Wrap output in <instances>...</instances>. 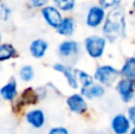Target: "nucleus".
<instances>
[{
	"label": "nucleus",
	"instance_id": "obj_5",
	"mask_svg": "<svg viewBox=\"0 0 135 134\" xmlns=\"http://www.w3.org/2000/svg\"><path fill=\"white\" fill-rule=\"evenodd\" d=\"M42 14L43 17H44V19L46 20V23L49 24L50 26H52V27H58L59 24L62 23V16L61 13H59V11L57 8H55V7L52 6H46L43 8L42 11Z\"/></svg>",
	"mask_w": 135,
	"mask_h": 134
},
{
	"label": "nucleus",
	"instance_id": "obj_24",
	"mask_svg": "<svg viewBox=\"0 0 135 134\" xmlns=\"http://www.w3.org/2000/svg\"><path fill=\"white\" fill-rule=\"evenodd\" d=\"M31 5L33 7H42L47 2V0H30Z\"/></svg>",
	"mask_w": 135,
	"mask_h": 134
},
{
	"label": "nucleus",
	"instance_id": "obj_10",
	"mask_svg": "<svg viewBox=\"0 0 135 134\" xmlns=\"http://www.w3.org/2000/svg\"><path fill=\"white\" fill-rule=\"evenodd\" d=\"M58 52L62 57L76 56L78 52V44L74 40H65L58 47Z\"/></svg>",
	"mask_w": 135,
	"mask_h": 134
},
{
	"label": "nucleus",
	"instance_id": "obj_7",
	"mask_svg": "<svg viewBox=\"0 0 135 134\" xmlns=\"http://www.w3.org/2000/svg\"><path fill=\"white\" fill-rule=\"evenodd\" d=\"M104 19V9L100 6H93L88 12L86 16V24L90 27H96L101 25Z\"/></svg>",
	"mask_w": 135,
	"mask_h": 134
},
{
	"label": "nucleus",
	"instance_id": "obj_6",
	"mask_svg": "<svg viewBox=\"0 0 135 134\" xmlns=\"http://www.w3.org/2000/svg\"><path fill=\"white\" fill-rule=\"evenodd\" d=\"M112 128L115 134H126L131 128V120L123 114H117L112 121Z\"/></svg>",
	"mask_w": 135,
	"mask_h": 134
},
{
	"label": "nucleus",
	"instance_id": "obj_2",
	"mask_svg": "<svg viewBox=\"0 0 135 134\" xmlns=\"http://www.w3.org/2000/svg\"><path fill=\"white\" fill-rule=\"evenodd\" d=\"M105 39L98 36H90L85 39V49L89 56L93 58H100L104 52Z\"/></svg>",
	"mask_w": 135,
	"mask_h": 134
},
{
	"label": "nucleus",
	"instance_id": "obj_14",
	"mask_svg": "<svg viewBox=\"0 0 135 134\" xmlns=\"http://www.w3.org/2000/svg\"><path fill=\"white\" fill-rule=\"evenodd\" d=\"M0 95H1L2 99L7 100V101H11L16 97L17 95V82L14 78H12L7 84H5L4 87L0 90Z\"/></svg>",
	"mask_w": 135,
	"mask_h": 134
},
{
	"label": "nucleus",
	"instance_id": "obj_18",
	"mask_svg": "<svg viewBox=\"0 0 135 134\" xmlns=\"http://www.w3.org/2000/svg\"><path fill=\"white\" fill-rule=\"evenodd\" d=\"M54 1L62 11L69 12L75 7V0H54Z\"/></svg>",
	"mask_w": 135,
	"mask_h": 134
},
{
	"label": "nucleus",
	"instance_id": "obj_1",
	"mask_svg": "<svg viewBox=\"0 0 135 134\" xmlns=\"http://www.w3.org/2000/svg\"><path fill=\"white\" fill-rule=\"evenodd\" d=\"M103 33L110 42H115L119 38L124 37L126 18H124V12L121 7H116L108 14L107 20L103 26Z\"/></svg>",
	"mask_w": 135,
	"mask_h": 134
},
{
	"label": "nucleus",
	"instance_id": "obj_13",
	"mask_svg": "<svg viewBox=\"0 0 135 134\" xmlns=\"http://www.w3.org/2000/svg\"><path fill=\"white\" fill-rule=\"evenodd\" d=\"M82 94H83V96H86L88 99H95V97H100L104 94V88L101 84L91 83L90 85L82 88Z\"/></svg>",
	"mask_w": 135,
	"mask_h": 134
},
{
	"label": "nucleus",
	"instance_id": "obj_27",
	"mask_svg": "<svg viewBox=\"0 0 135 134\" xmlns=\"http://www.w3.org/2000/svg\"><path fill=\"white\" fill-rule=\"evenodd\" d=\"M0 40H1V35H0Z\"/></svg>",
	"mask_w": 135,
	"mask_h": 134
},
{
	"label": "nucleus",
	"instance_id": "obj_15",
	"mask_svg": "<svg viewBox=\"0 0 135 134\" xmlns=\"http://www.w3.org/2000/svg\"><path fill=\"white\" fill-rule=\"evenodd\" d=\"M121 75L124 78H128L135 82V57L128 58L121 69Z\"/></svg>",
	"mask_w": 135,
	"mask_h": 134
},
{
	"label": "nucleus",
	"instance_id": "obj_4",
	"mask_svg": "<svg viewBox=\"0 0 135 134\" xmlns=\"http://www.w3.org/2000/svg\"><path fill=\"white\" fill-rule=\"evenodd\" d=\"M117 92H119L122 101L129 102L134 96V92H135L134 81H131V80H128V78L121 80L117 83Z\"/></svg>",
	"mask_w": 135,
	"mask_h": 134
},
{
	"label": "nucleus",
	"instance_id": "obj_17",
	"mask_svg": "<svg viewBox=\"0 0 135 134\" xmlns=\"http://www.w3.org/2000/svg\"><path fill=\"white\" fill-rule=\"evenodd\" d=\"M16 56V50L11 44H1L0 45V61H7Z\"/></svg>",
	"mask_w": 135,
	"mask_h": 134
},
{
	"label": "nucleus",
	"instance_id": "obj_11",
	"mask_svg": "<svg viewBox=\"0 0 135 134\" xmlns=\"http://www.w3.org/2000/svg\"><path fill=\"white\" fill-rule=\"evenodd\" d=\"M26 120L30 123L32 127L35 128H40L45 122V118H44V113L39 109H35L31 111L26 114Z\"/></svg>",
	"mask_w": 135,
	"mask_h": 134
},
{
	"label": "nucleus",
	"instance_id": "obj_23",
	"mask_svg": "<svg viewBox=\"0 0 135 134\" xmlns=\"http://www.w3.org/2000/svg\"><path fill=\"white\" fill-rule=\"evenodd\" d=\"M49 134H69V132L64 127H55L50 131Z\"/></svg>",
	"mask_w": 135,
	"mask_h": 134
},
{
	"label": "nucleus",
	"instance_id": "obj_28",
	"mask_svg": "<svg viewBox=\"0 0 135 134\" xmlns=\"http://www.w3.org/2000/svg\"><path fill=\"white\" fill-rule=\"evenodd\" d=\"M134 5H135V2H134Z\"/></svg>",
	"mask_w": 135,
	"mask_h": 134
},
{
	"label": "nucleus",
	"instance_id": "obj_25",
	"mask_svg": "<svg viewBox=\"0 0 135 134\" xmlns=\"http://www.w3.org/2000/svg\"><path fill=\"white\" fill-rule=\"evenodd\" d=\"M128 116H129V120H131V122L135 125V106L131 107V108L128 109Z\"/></svg>",
	"mask_w": 135,
	"mask_h": 134
},
{
	"label": "nucleus",
	"instance_id": "obj_22",
	"mask_svg": "<svg viewBox=\"0 0 135 134\" xmlns=\"http://www.w3.org/2000/svg\"><path fill=\"white\" fill-rule=\"evenodd\" d=\"M8 14H9L8 8H7L5 5L0 4V19L4 20V21L7 20V19H8Z\"/></svg>",
	"mask_w": 135,
	"mask_h": 134
},
{
	"label": "nucleus",
	"instance_id": "obj_12",
	"mask_svg": "<svg viewBox=\"0 0 135 134\" xmlns=\"http://www.w3.org/2000/svg\"><path fill=\"white\" fill-rule=\"evenodd\" d=\"M47 50V43L43 39H36L31 43L30 52L35 58H42Z\"/></svg>",
	"mask_w": 135,
	"mask_h": 134
},
{
	"label": "nucleus",
	"instance_id": "obj_19",
	"mask_svg": "<svg viewBox=\"0 0 135 134\" xmlns=\"http://www.w3.org/2000/svg\"><path fill=\"white\" fill-rule=\"evenodd\" d=\"M19 75H20V77H21V80L23 81H26V82L31 81L33 78V69H32V66L31 65L23 66V68L20 69Z\"/></svg>",
	"mask_w": 135,
	"mask_h": 134
},
{
	"label": "nucleus",
	"instance_id": "obj_21",
	"mask_svg": "<svg viewBox=\"0 0 135 134\" xmlns=\"http://www.w3.org/2000/svg\"><path fill=\"white\" fill-rule=\"evenodd\" d=\"M100 4L102 7L108 8V7H115L120 4V0H100Z\"/></svg>",
	"mask_w": 135,
	"mask_h": 134
},
{
	"label": "nucleus",
	"instance_id": "obj_3",
	"mask_svg": "<svg viewBox=\"0 0 135 134\" xmlns=\"http://www.w3.org/2000/svg\"><path fill=\"white\" fill-rule=\"evenodd\" d=\"M117 75H119V71L115 68H113L110 65H102L100 68H97V70H96L95 78L102 84L110 85L116 80Z\"/></svg>",
	"mask_w": 135,
	"mask_h": 134
},
{
	"label": "nucleus",
	"instance_id": "obj_26",
	"mask_svg": "<svg viewBox=\"0 0 135 134\" xmlns=\"http://www.w3.org/2000/svg\"><path fill=\"white\" fill-rule=\"evenodd\" d=\"M131 134H135V127L132 130V132H131Z\"/></svg>",
	"mask_w": 135,
	"mask_h": 134
},
{
	"label": "nucleus",
	"instance_id": "obj_16",
	"mask_svg": "<svg viewBox=\"0 0 135 134\" xmlns=\"http://www.w3.org/2000/svg\"><path fill=\"white\" fill-rule=\"evenodd\" d=\"M59 35L63 36H70L72 35V32L75 31V21L71 18H65L62 20V23L59 24V26L57 27Z\"/></svg>",
	"mask_w": 135,
	"mask_h": 134
},
{
	"label": "nucleus",
	"instance_id": "obj_8",
	"mask_svg": "<svg viewBox=\"0 0 135 134\" xmlns=\"http://www.w3.org/2000/svg\"><path fill=\"white\" fill-rule=\"evenodd\" d=\"M68 106H69L70 111L74 112V113L77 114H81L83 113L84 111L86 109V103H85V100L78 94H75L71 95V96L68 99Z\"/></svg>",
	"mask_w": 135,
	"mask_h": 134
},
{
	"label": "nucleus",
	"instance_id": "obj_20",
	"mask_svg": "<svg viewBox=\"0 0 135 134\" xmlns=\"http://www.w3.org/2000/svg\"><path fill=\"white\" fill-rule=\"evenodd\" d=\"M77 75H78V80L81 81L83 87L90 85L93 83V77L90 75H88L86 73H84V71H77Z\"/></svg>",
	"mask_w": 135,
	"mask_h": 134
},
{
	"label": "nucleus",
	"instance_id": "obj_9",
	"mask_svg": "<svg viewBox=\"0 0 135 134\" xmlns=\"http://www.w3.org/2000/svg\"><path fill=\"white\" fill-rule=\"evenodd\" d=\"M55 70L57 71H61V73H63L64 75H65L68 82H69L70 87L71 88H77V76H76V73L77 71H75L72 68H70V66H66L64 65V64H56V65L54 66Z\"/></svg>",
	"mask_w": 135,
	"mask_h": 134
}]
</instances>
